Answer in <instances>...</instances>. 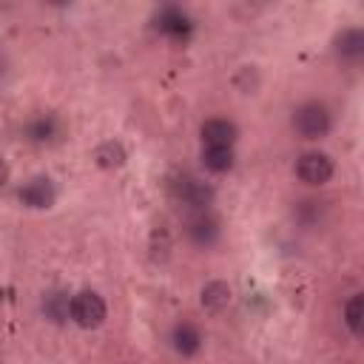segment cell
<instances>
[{"instance_id": "cell-1", "label": "cell", "mask_w": 364, "mask_h": 364, "mask_svg": "<svg viewBox=\"0 0 364 364\" xmlns=\"http://www.w3.org/2000/svg\"><path fill=\"white\" fill-rule=\"evenodd\" d=\"M293 131L301 139H324L333 131V111L321 100H307L293 111Z\"/></svg>"}, {"instance_id": "cell-2", "label": "cell", "mask_w": 364, "mask_h": 364, "mask_svg": "<svg viewBox=\"0 0 364 364\" xmlns=\"http://www.w3.org/2000/svg\"><path fill=\"white\" fill-rule=\"evenodd\" d=\"M293 173H296V179H299L301 185H307V188H321V185H327V182L333 179L336 165H333V156L324 154V151H304V154L296 159Z\"/></svg>"}, {"instance_id": "cell-3", "label": "cell", "mask_w": 364, "mask_h": 364, "mask_svg": "<svg viewBox=\"0 0 364 364\" xmlns=\"http://www.w3.org/2000/svg\"><path fill=\"white\" fill-rule=\"evenodd\" d=\"M105 316H108V307L97 290H80L71 296V321L77 327L97 330V327H102Z\"/></svg>"}, {"instance_id": "cell-4", "label": "cell", "mask_w": 364, "mask_h": 364, "mask_svg": "<svg viewBox=\"0 0 364 364\" xmlns=\"http://www.w3.org/2000/svg\"><path fill=\"white\" fill-rule=\"evenodd\" d=\"M185 236L196 247H213L222 239V222H219V216L210 208L188 210V216H185Z\"/></svg>"}, {"instance_id": "cell-5", "label": "cell", "mask_w": 364, "mask_h": 364, "mask_svg": "<svg viewBox=\"0 0 364 364\" xmlns=\"http://www.w3.org/2000/svg\"><path fill=\"white\" fill-rule=\"evenodd\" d=\"M202 148H233L239 139V125L228 117H208L199 125Z\"/></svg>"}, {"instance_id": "cell-6", "label": "cell", "mask_w": 364, "mask_h": 364, "mask_svg": "<svg viewBox=\"0 0 364 364\" xmlns=\"http://www.w3.org/2000/svg\"><path fill=\"white\" fill-rule=\"evenodd\" d=\"M17 199H20V205H26L31 210H46L57 202V188L48 176H34L17 188Z\"/></svg>"}, {"instance_id": "cell-7", "label": "cell", "mask_w": 364, "mask_h": 364, "mask_svg": "<svg viewBox=\"0 0 364 364\" xmlns=\"http://www.w3.org/2000/svg\"><path fill=\"white\" fill-rule=\"evenodd\" d=\"M202 344H205V336H202V330H199L193 321L179 318V321L173 324V330H171V347H173L182 358H193V355L202 350Z\"/></svg>"}, {"instance_id": "cell-8", "label": "cell", "mask_w": 364, "mask_h": 364, "mask_svg": "<svg viewBox=\"0 0 364 364\" xmlns=\"http://www.w3.org/2000/svg\"><path fill=\"white\" fill-rule=\"evenodd\" d=\"M213 196H216L213 188H210L208 182H202V179L185 176V179L176 182V199L185 202V208H191V210H205V208H210Z\"/></svg>"}, {"instance_id": "cell-9", "label": "cell", "mask_w": 364, "mask_h": 364, "mask_svg": "<svg viewBox=\"0 0 364 364\" xmlns=\"http://www.w3.org/2000/svg\"><path fill=\"white\" fill-rule=\"evenodd\" d=\"M91 159H94V165L102 168V171H119V168L125 165V159H128V151H125V145H122L119 139H105V142H100V145L94 148Z\"/></svg>"}, {"instance_id": "cell-10", "label": "cell", "mask_w": 364, "mask_h": 364, "mask_svg": "<svg viewBox=\"0 0 364 364\" xmlns=\"http://www.w3.org/2000/svg\"><path fill=\"white\" fill-rule=\"evenodd\" d=\"M199 301H202L205 310H210V313H222V310L233 301V287H230L228 282H222V279H213V282H208V284L202 287Z\"/></svg>"}, {"instance_id": "cell-11", "label": "cell", "mask_w": 364, "mask_h": 364, "mask_svg": "<svg viewBox=\"0 0 364 364\" xmlns=\"http://www.w3.org/2000/svg\"><path fill=\"white\" fill-rule=\"evenodd\" d=\"M28 134H31V136H28L31 142H37V145H51V142L60 139V134H63V122H60L54 114H40V117L31 119Z\"/></svg>"}, {"instance_id": "cell-12", "label": "cell", "mask_w": 364, "mask_h": 364, "mask_svg": "<svg viewBox=\"0 0 364 364\" xmlns=\"http://www.w3.org/2000/svg\"><path fill=\"white\" fill-rule=\"evenodd\" d=\"M336 54L347 63H358L364 57V31L361 28H344L336 34Z\"/></svg>"}, {"instance_id": "cell-13", "label": "cell", "mask_w": 364, "mask_h": 364, "mask_svg": "<svg viewBox=\"0 0 364 364\" xmlns=\"http://www.w3.org/2000/svg\"><path fill=\"white\" fill-rule=\"evenodd\" d=\"M199 162L208 173H228L236 165V154L233 148H202Z\"/></svg>"}, {"instance_id": "cell-14", "label": "cell", "mask_w": 364, "mask_h": 364, "mask_svg": "<svg viewBox=\"0 0 364 364\" xmlns=\"http://www.w3.org/2000/svg\"><path fill=\"white\" fill-rule=\"evenodd\" d=\"M43 313L48 321L63 324L65 318H71V296L63 290H51L43 296Z\"/></svg>"}, {"instance_id": "cell-15", "label": "cell", "mask_w": 364, "mask_h": 364, "mask_svg": "<svg viewBox=\"0 0 364 364\" xmlns=\"http://www.w3.org/2000/svg\"><path fill=\"white\" fill-rule=\"evenodd\" d=\"M156 28H159L162 34H171V37H182V34L191 28V23H188V14H185L182 9H176V6H168V9H162V11L156 14Z\"/></svg>"}, {"instance_id": "cell-16", "label": "cell", "mask_w": 364, "mask_h": 364, "mask_svg": "<svg viewBox=\"0 0 364 364\" xmlns=\"http://www.w3.org/2000/svg\"><path fill=\"white\" fill-rule=\"evenodd\" d=\"M344 324L355 338H361V333H364V293H353L344 301Z\"/></svg>"}, {"instance_id": "cell-17", "label": "cell", "mask_w": 364, "mask_h": 364, "mask_svg": "<svg viewBox=\"0 0 364 364\" xmlns=\"http://www.w3.org/2000/svg\"><path fill=\"white\" fill-rule=\"evenodd\" d=\"M6 182H9V162L0 156V188H3Z\"/></svg>"}]
</instances>
